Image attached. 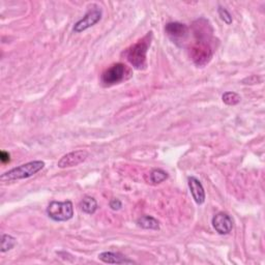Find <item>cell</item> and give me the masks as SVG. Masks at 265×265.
<instances>
[{
	"mask_svg": "<svg viewBox=\"0 0 265 265\" xmlns=\"http://www.w3.org/2000/svg\"><path fill=\"white\" fill-rule=\"evenodd\" d=\"M151 32L144 36L142 40L131 46L124 52L128 61L137 69H142L146 65V54L150 46Z\"/></svg>",
	"mask_w": 265,
	"mask_h": 265,
	"instance_id": "cell-1",
	"label": "cell"
},
{
	"mask_svg": "<svg viewBox=\"0 0 265 265\" xmlns=\"http://www.w3.org/2000/svg\"><path fill=\"white\" fill-rule=\"evenodd\" d=\"M44 167H45V163L43 161H32L23 164L21 166H18L16 168H13L12 170L4 173L0 178H2V180H7V181L29 178L35 175L37 172H40Z\"/></svg>",
	"mask_w": 265,
	"mask_h": 265,
	"instance_id": "cell-2",
	"label": "cell"
},
{
	"mask_svg": "<svg viewBox=\"0 0 265 265\" xmlns=\"http://www.w3.org/2000/svg\"><path fill=\"white\" fill-rule=\"evenodd\" d=\"M129 68L124 63H115L107 68L102 75V83L106 86L118 84L129 78Z\"/></svg>",
	"mask_w": 265,
	"mask_h": 265,
	"instance_id": "cell-3",
	"label": "cell"
},
{
	"mask_svg": "<svg viewBox=\"0 0 265 265\" xmlns=\"http://www.w3.org/2000/svg\"><path fill=\"white\" fill-rule=\"evenodd\" d=\"M48 216L54 222H66L74 216V206L70 201H52L47 207Z\"/></svg>",
	"mask_w": 265,
	"mask_h": 265,
	"instance_id": "cell-4",
	"label": "cell"
},
{
	"mask_svg": "<svg viewBox=\"0 0 265 265\" xmlns=\"http://www.w3.org/2000/svg\"><path fill=\"white\" fill-rule=\"evenodd\" d=\"M103 12L100 7L92 6V8L89 9V11L84 15L82 19H80L77 23H76L73 27L74 33H81L88 28L94 26L97 23H99L102 19Z\"/></svg>",
	"mask_w": 265,
	"mask_h": 265,
	"instance_id": "cell-5",
	"label": "cell"
},
{
	"mask_svg": "<svg viewBox=\"0 0 265 265\" xmlns=\"http://www.w3.org/2000/svg\"><path fill=\"white\" fill-rule=\"evenodd\" d=\"M211 224L215 232H218L220 235L229 234L233 229V220L226 212L216 213L212 218Z\"/></svg>",
	"mask_w": 265,
	"mask_h": 265,
	"instance_id": "cell-6",
	"label": "cell"
},
{
	"mask_svg": "<svg viewBox=\"0 0 265 265\" xmlns=\"http://www.w3.org/2000/svg\"><path fill=\"white\" fill-rule=\"evenodd\" d=\"M87 158H88V153L86 150H82V149L75 150V151H71V153L64 155L58 161L57 166L61 169L76 167V166L82 164L83 162H85Z\"/></svg>",
	"mask_w": 265,
	"mask_h": 265,
	"instance_id": "cell-7",
	"label": "cell"
},
{
	"mask_svg": "<svg viewBox=\"0 0 265 265\" xmlns=\"http://www.w3.org/2000/svg\"><path fill=\"white\" fill-rule=\"evenodd\" d=\"M165 31L170 39L177 44L180 41H183L187 33H188V27L185 24L178 23V22H171L168 23L165 27Z\"/></svg>",
	"mask_w": 265,
	"mask_h": 265,
	"instance_id": "cell-8",
	"label": "cell"
},
{
	"mask_svg": "<svg viewBox=\"0 0 265 265\" xmlns=\"http://www.w3.org/2000/svg\"><path fill=\"white\" fill-rule=\"evenodd\" d=\"M187 184H188V187H190V191H191L194 201L198 205H202L205 202L206 196H205L204 187H203L202 183L200 182V180L194 176H191L187 179Z\"/></svg>",
	"mask_w": 265,
	"mask_h": 265,
	"instance_id": "cell-9",
	"label": "cell"
},
{
	"mask_svg": "<svg viewBox=\"0 0 265 265\" xmlns=\"http://www.w3.org/2000/svg\"><path fill=\"white\" fill-rule=\"evenodd\" d=\"M99 259L108 264H134L135 261L122 255L121 253L114 252H103L99 255Z\"/></svg>",
	"mask_w": 265,
	"mask_h": 265,
	"instance_id": "cell-10",
	"label": "cell"
},
{
	"mask_svg": "<svg viewBox=\"0 0 265 265\" xmlns=\"http://www.w3.org/2000/svg\"><path fill=\"white\" fill-rule=\"evenodd\" d=\"M137 224L145 230H160L159 221L151 215H142L137 220Z\"/></svg>",
	"mask_w": 265,
	"mask_h": 265,
	"instance_id": "cell-11",
	"label": "cell"
},
{
	"mask_svg": "<svg viewBox=\"0 0 265 265\" xmlns=\"http://www.w3.org/2000/svg\"><path fill=\"white\" fill-rule=\"evenodd\" d=\"M80 208L83 212H85L87 214H93L98 210L99 204L93 197L85 196L82 199V201L80 202Z\"/></svg>",
	"mask_w": 265,
	"mask_h": 265,
	"instance_id": "cell-12",
	"label": "cell"
},
{
	"mask_svg": "<svg viewBox=\"0 0 265 265\" xmlns=\"http://www.w3.org/2000/svg\"><path fill=\"white\" fill-rule=\"evenodd\" d=\"M17 244V239L10 234L2 235V253H7L11 251Z\"/></svg>",
	"mask_w": 265,
	"mask_h": 265,
	"instance_id": "cell-13",
	"label": "cell"
},
{
	"mask_svg": "<svg viewBox=\"0 0 265 265\" xmlns=\"http://www.w3.org/2000/svg\"><path fill=\"white\" fill-rule=\"evenodd\" d=\"M222 100H223V102H224L226 105H228V106H235V105H237V104L240 103L242 98H240V95H239L238 93H236V92H234V91H227V92H225V93L223 94Z\"/></svg>",
	"mask_w": 265,
	"mask_h": 265,
	"instance_id": "cell-14",
	"label": "cell"
},
{
	"mask_svg": "<svg viewBox=\"0 0 265 265\" xmlns=\"http://www.w3.org/2000/svg\"><path fill=\"white\" fill-rule=\"evenodd\" d=\"M149 177L154 184H159L168 178V173L162 169H155L150 172Z\"/></svg>",
	"mask_w": 265,
	"mask_h": 265,
	"instance_id": "cell-15",
	"label": "cell"
},
{
	"mask_svg": "<svg viewBox=\"0 0 265 265\" xmlns=\"http://www.w3.org/2000/svg\"><path fill=\"white\" fill-rule=\"evenodd\" d=\"M218 14H219L221 20L224 21V23H226L227 25L232 24V22H233L232 15L228 12V10L223 8V7H219V9H218Z\"/></svg>",
	"mask_w": 265,
	"mask_h": 265,
	"instance_id": "cell-16",
	"label": "cell"
},
{
	"mask_svg": "<svg viewBox=\"0 0 265 265\" xmlns=\"http://www.w3.org/2000/svg\"><path fill=\"white\" fill-rule=\"evenodd\" d=\"M109 206H110V208H111L112 210H119V209H122V207H123V203H122V201H121L119 199L114 198V199H112V200L110 201Z\"/></svg>",
	"mask_w": 265,
	"mask_h": 265,
	"instance_id": "cell-17",
	"label": "cell"
},
{
	"mask_svg": "<svg viewBox=\"0 0 265 265\" xmlns=\"http://www.w3.org/2000/svg\"><path fill=\"white\" fill-rule=\"evenodd\" d=\"M0 161H2L4 164H8L10 163L11 161V155L9 153H7V151H2L0 153Z\"/></svg>",
	"mask_w": 265,
	"mask_h": 265,
	"instance_id": "cell-18",
	"label": "cell"
},
{
	"mask_svg": "<svg viewBox=\"0 0 265 265\" xmlns=\"http://www.w3.org/2000/svg\"><path fill=\"white\" fill-rule=\"evenodd\" d=\"M257 82H258V77H257V76L253 75V76H251V77L245 79L243 81V84H256Z\"/></svg>",
	"mask_w": 265,
	"mask_h": 265,
	"instance_id": "cell-19",
	"label": "cell"
}]
</instances>
